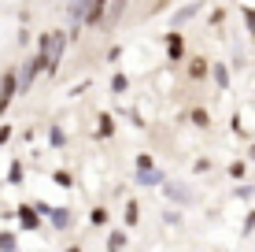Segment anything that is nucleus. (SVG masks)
<instances>
[{
  "mask_svg": "<svg viewBox=\"0 0 255 252\" xmlns=\"http://www.w3.org/2000/svg\"><path fill=\"white\" fill-rule=\"evenodd\" d=\"M89 7H93V0H70V4H67V19H70V33H78V26H82L85 19H89Z\"/></svg>",
  "mask_w": 255,
  "mask_h": 252,
  "instance_id": "f257e3e1",
  "label": "nucleus"
},
{
  "mask_svg": "<svg viewBox=\"0 0 255 252\" xmlns=\"http://www.w3.org/2000/svg\"><path fill=\"white\" fill-rule=\"evenodd\" d=\"M15 89H19V74H15V71H4V78H0V111L11 108Z\"/></svg>",
  "mask_w": 255,
  "mask_h": 252,
  "instance_id": "f03ea898",
  "label": "nucleus"
},
{
  "mask_svg": "<svg viewBox=\"0 0 255 252\" xmlns=\"http://www.w3.org/2000/svg\"><path fill=\"white\" fill-rule=\"evenodd\" d=\"M63 48H67V37H63V33H52V48H48V63H45V71H48V74H56Z\"/></svg>",
  "mask_w": 255,
  "mask_h": 252,
  "instance_id": "7ed1b4c3",
  "label": "nucleus"
},
{
  "mask_svg": "<svg viewBox=\"0 0 255 252\" xmlns=\"http://www.w3.org/2000/svg\"><path fill=\"white\" fill-rule=\"evenodd\" d=\"M19 227H22V230H37V227H41V219H37V208H30V204H26V208H19Z\"/></svg>",
  "mask_w": 255,
  "mask_h": 252,
  "instance_id": "20e7f679",
  "label": "nucleus"
},
{
  "mask_svg": "<svg viewBox=\"0 0 255 252\" xmlns=\"http://www.w3.org/2000/svg\"><path fill=\"white\" fill-rule=\"evenodd\" d=\"M48 219H52V227H56V230H67L70 227V212H67V208H48Z\"/></svg>",
  "mask_w": 255,
  "mask_h": 252,
  "instance_id": "39448f33",
  "label": "nucleus"
},
{
  "mask_svg": "<svg viewBox=\"0 0 255 252\" xmlns=\"http://www.w3.org/2000/svg\"><path fill=\"white\" fill-rule=\"evenodd\" d=\"M181 52H185L181 33H166V56H170V59H181Z\"/></svg>",
  "mask_w": 255,
  "mask_h": 252,
  "instance_id": "423d86ee",
  "label": "nucleus"
},
{
  "mask_svg": "<svg viewBox=\"0 0 255 252\" xmlns=\"http://www.w3.org/2000/svg\"><path fill=\"white\" fill-rule=\"evenodd\" d=\"M108 252H126V230H111L108 234Z\"/></svg>",
  "mask_w": 255,
  "mask_h": 252,
  "instance_id": "0eeeda50",
  "label": "nucleus"
},
{
  "mask_svg": "<svg viewBox=\"0 0 255 252\" xmlns=\"http://www.w3.org/2000/svg\"><path fill=\"white\" fill-rule=\"evenodd\" d=\"M163 193H166V197H174L178 204H189V193H185V186H178V182H166V186H163Z\"/></svg>",
  "mask_w": 255,
  "mask_h": 252,
  "instance_id": "6e6552de",
  "label": "nucleus"
},
{
  "mask_svg": "<svg viewBox=\"0 0 255 252\" xmlns=\"http://www.w3.org/2000/svg\"><path fill=\"white\" fill-rule=\"evenodd\" d=\"M104 11H108V0H93V7H89V26H96V22H104Z\"/></svg>",
  "mask_w": 255,
  "mask_h": 252,
  "instance_id": "1a4fd4ad",
  "label": "nucleus"
},
{
  "mask_svg": "<svg viewBox=\"0 0 255 252\" xmlns=\"http://www.w3.org/2000/svg\"><path fill=\"white\" fill-rule=\"evenodd\" d=\"M211 71H215V82H218V89H230V67H226V63H215Z\"/></svg>",
  "mask_w": 255,
  "mask_h": 252,
  "instance_id": "9d476101",
  "label": "nucleus"
},
{
  "mask_svg": "<svg viewBox=\"0 0 255 252\" xmlns=\"http://www.w3.org/2000/svg\"><path fill=\"white\" fill-rule=\"evenodd\" d=\"M137 182H140V186H159L163 175H159V171H137Z\"/></svg>",
  "mask_w": 255,
  "mask_h": 252,
  "instance_id": "9b49d317",
  "label": "nucleus"
},
{
  "mask_svg": "<svg viewBox=\"0 0 255 252\" xmlns=\"http://www.w3.org/2000/svg\"><path fill=\"white\" fill-rule=\"evenodd\" d=\"M196 11H200V7H196V4H189V7H181V11H178V15H174V26H181V22H189V19H192V15H196Z\"/></svg>",
  "mask_w": 255,
  "mask_h": 252,
  "instance_id": "f8f14e48",
  "label": "nucleus"
},
{
  "mask_svg": "<svg viewBox=\"0 0 255 252\" xmlns=\"http://www.w3.org/2000/svg\"><path fill=\"white\" fill-rule=\"evenodd\" d=\"M211 67L204 63V59H192V67H189V78H207Z\"/></svg>",
  "mask_w": 255,
  "mask_h": 252,
  "instance_id": "ddd939ff",
  "label": "nucleus"
},
{
  "mask_svg": "<svg viewBox=\"0 0 255 252\" xmlns=\"http://www.w3.org/2000/svg\"><path fill=\"white\" fill-rule=\"evenodd\" d=\"M137 215H140V208H137V201H129V204H126V227H137V223H140Z\"/></svg>",
  "mask_w": 255,
  "mask_h": 252,
  "instance_id": "4468645a",
  "label": "nucleus"
},
{
  "mask_svg": "<svg viewBox=\"0 0 255 252\" xmlns=\"http://www.w3.org/2000/svg\"><path fill=\"white\" fill-rule=\"evenodd\" d=\"M93 227H108V208H93Z\"/></svg>",
  "mask_w": 255,
  "mask_h": 252,
  "instance_id": "2eb2a0df",
  "label": "nucleus"
},
{
  "mask_svg": "<svg viewBox=\"0 0 255 252\" xmlns=\"http://www.w3.org/2000/svg\"><path fill=\"white\" fill-rule=\"evenodd\" d=\"M0 252H15V234H0Z\"/></svg>",
  "mask_w": 255,
  "mask_h": 252,
  "instance_id": "dca6fc26",
  "label": "nucleus"
},
{
  "mask_svg": "<svg viewBox=\"0 0 255 252\" xmlns=\"http://www.w3.org/2000/svg\"><path fill=\"white\" fill-rule=\"evenodd\" d=\"M48 141L59 149V145H67V134H63V130H48Z\"/></svg>",
  "mask_w": 255,
  "mask_h": 252,
  "instance_id": "f3484780",
  "label": "nucleus"
},
{
  "mask_svg": "<svg viewBox=\"0 0 255 252\" xmlns=\"http://www.w3.org/2000/svg\"><path fill=\"white\" fill-rule=\"evenodd\" d=\"M100 134H104V137H108V134H115V123H111V119H108V115H104V119H100Z\"/></svg>",
  "mask_w": 255,
  "mask_h": 252,
  "instance_id": "a211bd4d",
  "label": "nucleus"
},
{
  "mask_svg": "<svg viewBox=\"0 0 255 252\" xmlns=\"http://www.w3.org/2000/svg\"><path fill=\"white\" fill-rule=\"evenodd\" d=\"M111 89H115V93L126 89V74H115V78H111Z\"/></svg>",
  "mask_w": 255,
  "mask_h": 252,
  "instance_id": "6ab92c4d",
  "label": "nucleus"
},
{
  "mask_svg": "<svg viewBox=\"0 0 255 252\" xmlns=\"http://www.w3.org/2000/svg\"><path fill=\"white\" fill-rule=\"evenodd\" d=\"M22 178V163H11V171H7V182H19Z\"/></svg>",
  "mask_w": 255,
  "mask_h": 252,
  "instance_id": "aec40b11",
  "label": "nucleus"
},
{
  "mask_svg": "<svg viewBox=\"0 0 255 252\" xmlns=\"http://www.w3.org/2000/svg\"><path fill=\"white\" fill-rule=\"evenodd\" d=\"M137 171H152V156H137Z\"/></svg>",
  "mask_w": 255,
  "mask_h": 252,
  "instance_id": "412c9836",
  "label": "nucleus"
},
{
  "mask_svg": "<svg viewBox=\"0 0 255 252\" xmlns=\"http://www.w3.org/2000/svg\"><path fill=\"white\" fill-rule=\"evenodd\" d=\"M244 22H248V30L255 33V11H252V7H244Z\"/></svg>",
  "mask_w": 255,
  "mask_h": 252,
  "instance_id": "4be33fe9",
  "label": "nucleus"
},
{
  "mask_svg": "<svg viewBox=\"0 0 255 252\" xmlns=\"http://www.w3.org/2000/svg\"><path fill=\"white\" fill-rule=\"evenodd\" d=\"M7 137H11V130H7V126H4V130H0V145H4V141H7Z\"/></svg>",
  "mask_w": 255,
  "mask_h": 252,
  "instance_id": "5701e85b",
  "label": "nucleus"
},
{
  "mask_svg": "<svg viewBox=\"0 0 255 252\" xmlns=\"http://www.w3.org/2000/svg\"><path fill=\"white\" fill-rule=\"evenodd\" d=\"M67 252H82V249H78V245H74V249H67Z\"/></svg>",
  "mask_w": 255,
  "mask_h": 252,
  "instance_id": "b1692460",
  "label": "nucleus"
},
{
  "mask_svg": "<svg viewBox=\"0 0 255 252\" xmlns=\"http://www.w3.org/2000/svg\"><path fill=\"white\" fill-rule=\"evenodd\" d=\"M252 163H255V149H252Z\"/></svg>",
  "mask_w": 255,
  "mask_h": 252,
  "instance_id": "393cba45",
  "label": "nucleus"
}]
</instances>
